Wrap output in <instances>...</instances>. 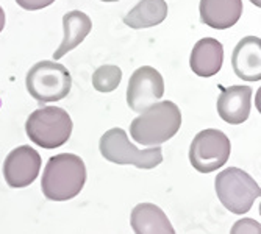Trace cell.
<instances>
[{
	"instance_id": "1",
	"label": "cell",
	"mask_w": 261,
	"mask_h": 234,
	"mask_svg": "<svg viewBox=\"0 0 261 234\" xmlns=\"http://www.w3.org/2000/svg\"><path fill=\"white\" fill-rule=\"evenodd\" d=\"M86 183V166L80 156L61 153L52 156L45 164L41 189L45 198L66 201L80 194Z\"/></svg>"
},
{
	"instance_id": "2",
	"label": "cell",
	"mask_w": 261,
	"mask_h": 234,
	"mask_svg": "<svg viewBox=\"0 0 261 234\" xmlns=\"http://www.w3.org/2000/svg\"><path fill=\"white\" fill-rule=\"evenodd\" d=\"M181 127L180 108L171 102H156L142 111L130 125V134L142 147H160L174 137Z\"/></svg>"
},
{
	"instance_id": "3",
	"label": "cell",
	"mask_w": 261,
	"mask_h": 234,
	"mask_svg": "<svg viewBox=\"0 0 261 234\" xmlns=\"http://www.w3.org/2000/svg\"><path fill=\"white\" fill-rule=\"evenodd\" d=\"M72 127L67 111L58 106H42L33 111L25 122L27 136L42 149L64 145L72 134Z\"/></svg>"
},
{
	"instance_id": "4",
	"label": "cell",
	"mask_w": 261,
	"mask_h": 234,
	"mask_svg": "<svg viewBox=\"0 0 261 234\" xmlns=\"http://www.w3.org/2000/svg\"><path fill=\"white\" fill-rule=\"evenodd\" d=\"M102 156L119 166H135L138 169H155L163 162L161 147H150L146 150H138L122 128L108 130L99 142Z\"/></svg>"
},
{
	"instance_id": "5",
	"label": "cell",
	"mask_w": 261,
	"mask_h": 234,
	"mask_svg": "<svg viewBox=\"0 0 261 234\" xmlns=\"http://www.w3.org/2000/svg\"><path fill=\"white\" fill-rule=\"evenodd\" d=\"M30 96L39 103L63 100L72 87V77L69 70L57 61L36 63L25 77Z\"/></svg>"
},
{
	"instance_id": "6",
	"label": "cell",
	"mask_w": 261,
	"mask_h": 234,
	"mask_svg": "<svg viewBox=\"0 0 261 234\" xmlns=\"http://www.w3.org/2000/svg\"><path fill=\"white\" fill-rule=\"evenodd\" d=\"M215 187L221 203L238 216L249 213L253 201L261 195L258 183L238 167H228L218 173Z\"/></svg>"
},
{
	"instance_id": "7",
	"label": "cell",
	"mask_w": 261,
	"mask_h": 234,
	"mask_svg": "<svg viewBox=\"0 0 261 234\" xmlns=\"http://www.w3.org/2000/svg\"><path fill=\"white\" fill-rule=\"evenodd\" d=\"M231 144L225 133L208 128L196 134L189 147V161L200 173H211L225 166L230 158Z\"/></svg>"
},
{
	"instance_id": "8",
	"label": "cell",
	"mask_w": 261,
	"mask_h": 234,
	"mask_svg": "<svg viewBox=\"0 0 261 234\" xmlns=\"http://www.w3.org/2000/svg\"><path fill=\"white\" fill-rule=\"evenodd\" d=\"M164 94V80L156 69L142 66L130 77L127 86V103L130 109L142 112L155 105Z\"/></svg>"
},
{
	"instance_id": "9",
	"label": "cell",
	"mask_w": 261,
	"mask_h": 234,
	"mask_svg": "<svg viewBox=\"0 0 261 234\" xmlns=\"http://www.w3.org/2000/svg\"><path fill=\"white\" fill-rule=\"evenodd\" d=\"M41 155L30 145H20L10 152L4 162V177L10 187H27L39 175Z\"/></svg>"
},
{
	"instance_id": "10",
	"label": "cell",
	"mask_w": 261,
	"mask_h": 234,
	"mask_svg": "<svg viewBox=\"0 0 261 234\" xmlns=\"http://www.w3.org/2000/svg\"><path fill=\"white\" fill-rule=\"evenodd\" d=\"M231 66L236 77L241 80H261V41L258 36L243 38L236 44L231 55Z\"/></svg>"
},
{
	"instance_id": "11",
	"label": "cell",
	"mask_w": 261,
	"mask_h": 234,
	"mask_svg": "<svg viewBox=\"0 0 261 234\" xmlns=\"http://www.w3.org/2000/svg\"><path fill=\"white\" fill-rule=\"evenodd\" d=\"M252 87L249 86H230L222 89L218 99V114L221 119L231 125H240L249 119L250 114Z\"/></svg>"
},
{
	"instance_id": "12",
	"label": "cell",
	"mask_w": 261,
	"mask_h": 234,
	"mask_svg": "<svg viewBox=\"0 0 261 234\" xmlns=\"http://www.w3.org/2000/svg\"><path fill=\"white\" fill-rule=\"evenodd\" d=\"M224 63V47L215 38H203L193 47L189 66L202 78L216 75Z\"/></svg>"
},
{
	"instance_id": "13",
	"label": "cell",
	"mask_w": 261,
	"mask_h": 234,
	"mask_svg": "<svg viewBox=\"0 0 261 234\" xmlns=\"http://www.w3.org/2000/svg\"><path fill=\"white\" fill-rule=\"evenodd\" d=\"M200 20L205 25L225 30L233 27L243 14V0H200Z\"/></svg>"
},
{
	"instance_id": "14",
	"label": "cell",
	"mask_w": 261,
	"mask_h": 234,
	"mask_svg": "<svg viewBox=\"0 0 261 234\" xmlns=\"http://www.w3.org/2000/svg\"><path fill=\"white\" fill-rule=\"evenodd\" d=\"M135 234H175V229L164 211L153 203H139L130 217Z\"/></svg>"
},
{
	"instance_id": "15",
	"label": "cell",
	"mask_w": 261,
	"mask_h": 234,
	"mask_svg": "<svg viewBox=\"0 0 261 234\" xmlns=\"http://www.w3.org/2000/svg\"><path fill=\"white\" fill-rule=\"evenodd\" d=\"M63 28H64V38L58 47V50L54 53L55 61L63 58L67 52L74 50L77 45H80L85 41V38L89 35L92 28V22L88 17V14L74 10L63 16Z\"/></svg>"
},
{
	"instance_id": "16",
	"label": "cell",
	"mask_w": 261,
	"mask_h": 234,
	"mask_svg": "<svg viewBox=\"0 0 261 234\" xmlns=\"http://www.w3.org/2000/svg\"><path fill=\"white\" fill-rule=\"evenodd\" d=\"M166 17L168 4L164 0H139L138 5L125 14L124 23L130 28L141 30L160 25Z\"/></svg>"
},
{
	"instance_id": "17",
	"label": "cell",
	"mask_w": 261,
	"mask_h": 234,
	"mask_svg": "<svg viewBox=\"0 0 261 234\" xmlns=\"http://www.w3.org/2000/svg\"><path fill=\"white\" fill-rule=\"evenodd\" d=\"M122 80V70L113 66V64H105L96 69V72L92 74V86L99 92H113L117 89Z\"/></svg>"
},
{
	"instance_id": "18",
	"label": "cell",
	"mask_w": 261,
	"mask_h": 234,
	"mask_svg": "<svg viewBox=\"0 0 261 234\" xmlns=\"http://www.w3.org/2000/svg\"><path fill=\"white\" fill-rule=\"evenodd\" d=\"M230 234H261V225L253 219H241L231 226Z\"/></svg>"
},
{
	"instance_id": "19",
	"label": "cell",
	"mask_w": 261,
	"mask_h": 234,
	"mask_svg": "<svg viewBox=\"0 0 261 234\" xmlns=\"http://www.w3.org/2000/svg\"><path fill=\"white\" fill-rule=\"evenodd\" d=\"M16 2L23 10L38 11V10H42L45 7H50L55 2V0H16Z\"/></svg>"
},
{
	"instance_id": "20",
	"label": "cell",
	"mask_w": 261,
	"mask_h": 234,
	"mask_svg": "<svg viewBox=\"0 0 261 234\" xmlns=\"http://www.w3.org/2000/svg\"><path fill=\"white\" fill-rule=\"evenodd\" d=\"M5 11H4V8L0 7V33H2V30H4V27H5Z\"/></svg>"
},
{
	"instance_id": "21",
	"label": "cell",
	"mask_w": 261,
	"mask_h": 234,
	"mask_svg": "<svg viewBox=\"0 0 261 234\" xmlns=\"http://www.w3.org/2000/svg\"><path fill=\"white\" fill-rule=\"evenodd\" d=\"M100 2H119V0H100Z\"/></svg>"
}]
</instances>
